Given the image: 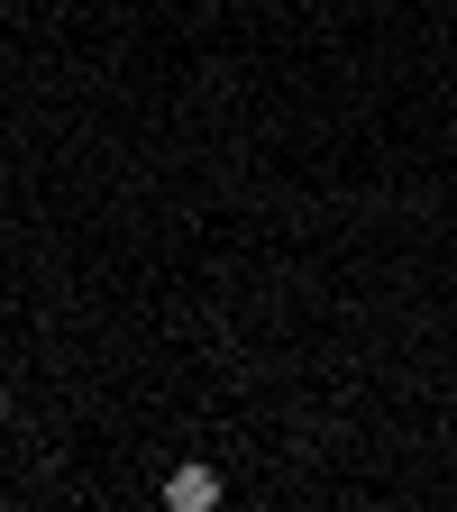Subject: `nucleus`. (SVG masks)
Instances as JSON below:
<instances>
[{
  "label": "nucleus",
  "mask_w": 457,
  "mask_h": 512,
  "mask_svg": "<svg viewBox=\"0 0 457 512\" xmlns=\"http://www.w3.org/2000/svg\"><path fill=\"white\" fill-rule=\"evenodd\" d=\"M0 412H10V394H0Z\"/></svg>",
  "instance_id": "nucleus-2"
},
{
  "label": "nucleus",
  "mask_w": 457,
  "mask_h": 512,
  "mask_svg": "<svg viewBox=\"0 0 457 512\" xmlns=\"http://www.w3.org/2000/svg\"><path fill=\"white\" fill-rule=\"evenodd\" d=\"M165 503H174V512H211V503H220V476H211V467H174V476H165Z\"/></svg>",
  "instance_id": "nucleus-1"
}]
</instances>
